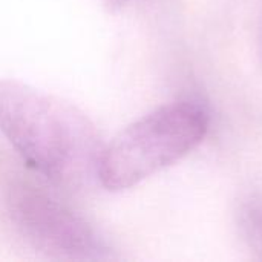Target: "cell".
<instances>
[{
	"mask_svg": "<svg viewBox=\"0 0 262 262\" xmlns=\"http://www.w3.org/2000/svg\"><path fill=\"white\" fill-rule=\"evenodd\" d=\"M0 132L38 175L60 186H80L101 154L91 120L69 103L18 81H0Z\"/></svg>",
	"mask_w": 262,
	"mask_h": 262,
	"instance_id": "obj_1",
	"label": "cell"
},
{
	"mask_svg": "<svg viewBox=\"0 0 262 262\" xmlns=\"http://www.w3.org/2000/svg\"><path fill=\"white\" fill-rule=\"evenodd\" d=\"M207 130L209 114L201 104L178 101L161 106L101 149L97 178L109 192L127 190L189 155Z\"/></svg>",
	"mask_w": 262,
	"mask_h": 262,
	"instance_id": "obj_2",
	"label": "cell"
},
{
	"mask_svg": "<svg viewBox=\"0 0 262 262\" xmlns=\"http://www.w3.org/2000/svg\"><path fill=\"white\" fill-rule=\"evenodd\" d=\"M8 215L21 238L37 252L58 261H103L107 247L74 210L28 184L9 189Z\"/></svg>",
	"mask_w": 262,
	"mask_h": 262,
	"instance_id": "obj_3",
	"label": "cell"
},
{
	"mask_svg": "<svg viewBox=\"0 0 262 262\" xmlns=\"http://www.w3.org/2000/svg\"><path fill=\"white\" fill-rule=\"evenodd\" d=\"M109 2H111L112 5H117V6H120V5H123L126 0H109Z\"/></svg>",
	"mask_w": 262,
	"mask_h": 262,
	"instance_id": "obj_4",
	"label": "cell"
}]
</instances>
